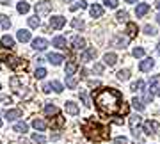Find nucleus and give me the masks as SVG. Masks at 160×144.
<instances>
[{"mask_svg":"<svg viewBox=\"0 0 160 144\" xmlns=\"http://www.w3.org/2000/svg\"><path fill=\"white\" fill-rule=\"evenodd\" d=\"M94 105L96 109L102 112L103 116H123L128 112V107L123 102V94L114 87H102L92 94Z\"/></svg>","mask_w":160,"mask_h":144,"instance_id":"1","label":"nucleus"},{"mask_svg":"<svg viewBox=\"0 0 160 144\" xmlns=\"http://www.w3.org/2000/svg\"><path fill=\"white\" fill-rule=\"evenodd\" d=\"M82 132L86 133V137L91 139L92 142H102L105 139H109V128L96 123L94 119H87L82 125Z\"/></svg>","mask_w":160,"mask_h":144,"instance_id":"2","label":"nucleus"},{"mask_svg":"<svg viewBox=\"0 0 160 144\" xmlns=\"http://www.w3.org/2000/svg\"><path fill=\"white\" fill-rule=\"evenodd\" d=\"M141 125H142V117L139 114H133L130 117V130H132V133L137 137L139 133H141Z\"/></svg>","mask_w":160,"mask_h":144,"instance_id":"3","label":"nucleus"},{"mask_svg":"<svg viewBox=\"0 0 160 144\" xmlns=\"http://www.w3.org/2000/svg\"><path fill=\"white\" fill-rule=\"evenodd\" d=\"M34 9H36V14H38V16H46V14L52 11V2H46V0L38 2L34 6Z\"/></svg>","mask_w":160,"mask_h":144,"instance_id":"4","label":"nucleus"},{"mask_svg":"<svg viewBox=\"0 0 160 144\" xmlns=\"http://www.w3.org/2000/svg\"><path fill=\"white\" fill-rule=\"evenodd\" d=\"M66 25V18L64 16H52L50 18V27L53 30H61Z\"/></svg>","mask_w":160,"mask_h":144,"instance_id":"5","label":"nucleus"},{"mask_svg":"<svg viewBox=\"0 0 160 144\" xmlns=\"http://www.w3.org/2000/svg\"><path fill=\"white\" fill-rule=\"evenodd\" d=\"M4 61H6V62L9 64L12 69L27 68V62H25V61H22V59H16V57H4Z\"/></svg>","mask_w":160,"mask_h":144,"instance_id":"6","label":"nucleus"},{"mask_svg":"<svg viewBox=\"0 0 160 144\" xmlns=\"http://www.w3.org/2000/svg\"><path fill=\"white\" fill-rule=\"evenodd\" d=\"M157 128H158V123L151 121V119L142 123V130H144V133H146V135H153V133L157 132Z\"/></svg>","mask_w":160,"mask_h":144,"instance_id":"7","label":"nucleus"},{"mask_svg":"<svg viewBox=\"0 0 160 144\" xmlns=\"http://www.w3.org/2000/svg\"><path fill=\"white\" fill-rule=\"evenodd\" d=\"M32 48L38 50V52H43V50L48 48V41H46L45 37H36V39L32 41Z\"/></svg>","mask_w":160,"mask_h":144,"instance_id":"8","label":"nucleus"},{"mask_svg":"<svg viewBox=\"0 0 160 144\" xmlns=\"http://www.w3.org/2000/svg\"><path fill=\"white\" fill-rule=\"evenodd\" d=\"M4 117H6L7 121H16L18 117H22V110L20 109H7Z\"/></svg>","mask_w":160,"mask_h":144,"instance_id":"9","label":"nucleus"},{"mask_svg":"<svg viewBox=\"0 0 160 144\" xmlns=\"http://www.w3.org/2000/svg\"><path fill=\"white\" fill-rule=\"evenodd\" d=\"M64 109H66V112H68L69 116H78V112H80L78 105L75 103V102H66V103H64Z\"/></svg>","mask_w":160,"mask_h":144,"instance_id":"10","label":"nucleus"},{"mask_svg":"<svg viewBox=\"0 0 160 144\" xmlns=\"http://www.w3.org/2000/svg\"><path fill=\"white\" fill-rule=\"evenodd\" d=\"M110 45L116 46V48H126V45H128V37H121V36H116L114 39L110 41Z\"/></svg>","mask_w":160,"mask_h":144,"instance_id":"11","label":"nucleus"},{"mask_svg":"<svg viewBox=\"0 0 160 144\" xmlns=\"http://www.w3.org/2000/svg\"><path fill=\"white\" fill-rule=\"evenodd\" d=\"M153 66H155V61L151 57H148V59H144L142 62L139 64V69H141V71H151Z\"/></svg>","mask_w":160,"mask_h":144,"instance_id":"12","label":"nucleus"},{"mask_svg":"<svg viewBox=\"0 0 160 144\" xmlns=\"http://www.w3.org/2000/svg\"><path fill=\"white\" fill-rule=\"evenodd\" d=\"M71 45H73L75 50H84V48H86V39L80 37V36H75L73 41H71Z\"/></svg>","mask_w":160,"mask_h":144,"instance_id":"13","label":"nucleus"},{"mask_svg":"<svg viewBox=\"0 0 160 144\" xmlns=\"http://www.w3.org/2000/svg\"><path fill=\"white\" fill-rule=\"evenodd\" d=\"M0 45H2V48H6V50H11L12 46H14V39H12L11 36H4L0 39Z\"/></svg>","mask_w":160,"mask_h":144,"instance_id":"14","label":"nucleus"},{"mask_svg":"<svg viewBox=\"0 0 160 144\" xmlns=\"http://www.w3.org/2000/svg\"><path fill=\"white\" fill-rule=\"evenodd\" d=\"M89 12H91L92 18H100L103 14V7L100 6V4H92V6L89 7Z\"/></svg>","mask_w":160,"mask_h":144,"instance_id":"15","label":"nucleus"},{"mask_svg":"<svg viewBox=\"0 0 160 144\" xmlns=\"http://www.w3.org/2000/svg\"><path fill=\"white\" fill-rule=\"evenodd\" d=\"M46 59H48V62H52L53 66H59V64L64 61L62 55H59V53H52V52L48 53V57H46Z\"/></svg>","mask_w":160,"mask_h":144,"instance_id":"16","label":"nucleus"},{"mask_svg":"<svg viewBox=\"0 0 160 144\" xmlns=\"http://www.w3.org/2000/svg\"><path fill=\"white\" fill-rule=\"evenodd\" d=\"M94 57H96V50H94V48H87L86 52L82 53V61H84V62H89V61H92Z\"/></svg>","mask_w":160,"mask_h":144,"instance_id":"17","label":"nucleus"},{"mask_svg":"<svg viewBox=\"0 0 160 144\" xmlns=\"http://www.w3.org/2000/svg\"><path fill=\"white\" fill-rule=\"evenodd\" d=\"M9 86L12 87V91L14 92H22V84H20V78L18 77H11V80H9Z\"/></svg>","mask_w":160,"mask_h":144,"instance_id":"18","label":"nucleus"},{"mask_svg":"<svg viewBox=\"0 0 160 144\" xmlns=\"http://www.w3.org/2000/svg\"><path fill=\"white\" fill-rule=\"evenodd\" d=\"M149 87H151V91L160 94V78L158 77H151V78H149Z\"/></svg>","mask_w":160,"mask_h":144,"instance_id":"19","label":"nucleus"},{"mask_svg":"<svg viewBox=\"0 0 160 144\" xmlns=\"http://www.w3.org/2000/svg\"><path fill=\"white\" fill-rule=\"evenodd\" d=\"M52 45L64 50V48H66V37H62V36H55V37L52 39Z\"/></svg>","mask_w":160,"mask_h":144,"instance_id":"20","label":"nucleus"},{"mask_svg":"<svg viewBox=\"0 0 160 144\" xmlns=\"http://www.w3.org/2000/svg\"><path fill=\"white\" fill-rule=\"evenodd\" d=\"M103 62L107 64V66H114V64L118 62L116 53H105V55H103Z\"/></svg>","mask_w":160,"mask_h":144,"instance_id":"21","label":"nucleus"},{"mask_svg":"<svg viewBox=\"0 0 160 144\" xmlns=\"http://www.w3.org/2000/svg\"><path fill=\"white\" fill-rule=\"evenodd\" d=\"M148 11H149V4H139V6L135 7V14H137V18L144 16Z\"/></svg>","mask_w":160,"mask_h":144,"instance_id":"22","label":"nucleus"},{"mask_svg":"<svg viewBox=\"0 0 160 144\" xmlns=\"http://www.w3.org/2000/svg\"><path fill=\"white\" fill-rule=\"evenodd\" d=\"M137 25L135 23H128L126 25V32H128V39H132V37H135L137 36Z\"/></svg>","mask_w":160,"mask_h":144,"instance_id":"23","label":"nucleus"},{"mask_svg":"<svg viewBox=\"0 0 160 144\" xmlns=\"http://www.w3.org/2000/svg\"><path fill=\"white\" fill-rule=\"evenodd\" d=\"M77 69H78V64L77 62H68L66 64V77H73Z\"/></svg>","mask_w":160,"mask_h":144,"instance_id":"24","label":"nucleus"},{"mask_svg":"<svg viewBox=\"0 0 160 144\" xmlns=\"http://www.w3.org/2000/svg\"><path fill=\"white\" fill-rule=\"evenodd\" d=\"M18 39L22 41V43H27V41H30V32H29V30H25V29L18 30Z\"/></svg>","mask_w":160,"mask_h":144,"instance_id":"25","label":"nucleus"},{"mask_svg":"<svg viewBox=\"0 0 160 144\" xmlns=\"http://www.w3.org/2000/svg\"><path fill=\"white\" fill-rule=\"evenodd\" d=\"M32 127H34L36 130L43 132V130H46V121H43V119H38V117H36L34 121H32Z\"/></svg>","mask_w":160,"mask_h":144,"instance_id":"26","label":"nucleus"},{"mask_svg":"<svg viewBox=\"0 0 160 144\" xmlns=\"http://www.w3.org/2000/svg\"><path fill=\"white\" fill-rule=\"evenodd\" d=\"M14 132H18V133H25L27 130H29V125L27 123H23V121H20V123H16L14 125V128H12Z\"/></svg>","mask_w":160,"mask_h":144,"instance_id":"27","label":"nucleus"},{"mask_svg":"<svg viewBox=\"0 0 160 144\" xmlns=\"http://www.w3.org/2000/svg\"><path fill=\"white\" fill-rule=\"evenodd\" d=\"M16 9H18V12H20V14H25V12H29V11H30V6L27 4V2L20 0V4H18Z\"/></svg>","mask_w":160,"mask_h":144,"instance_id":"28","label":"nucleus"},{"mask_svg":"<svg viewBox=\"0 0 160 144\" xmlns=\"http://www.w3.org/2000/svg\"><path fill=\"white\" fill-rule=\"evenodd\" d=\"M45 114L46 116H59V109L55 105H46L45 107Z\"/></svg>","mask_w":160,"mask_h":144,"instance_id":"29","label":"nucleus"},{"mask_svg":"<svg viewBox=\"0 0 160 144\" xmlns=\"http://www.w3.org/2000/svg\"><path fill=\"white\" fill-rule=\"evenodd\" d=\"M0 27H2V29H9V27H11V20H9V16L0 14Z\"/></svg>","mask_w":160,"mask_h":144,"instance_id":"30","label":"nucleus"},{"mask_svg":"<svg viewBox=\"0 0 160 144\" xmlns=\"http://www.w3.org/2000/svg\"><path fill=\"white\" fill-rule=\"evenodd\" d=\"M132 105H133V109L139 110V112H142L144 110V103L141 102V100H137V98H132Z\"/></svg>","mask_w":160,"mask_h":144,"instance_id":"31","label":"nucleus"},{"mask_svg":"<svg viewBox=\"0 0 160 144\" xmlns=\"http://www.w3.org/2000/svg\"><path fill=\"white\" fill-rule=\"evenodd\" d=\"M50 125H52L53 128H61V127L64 125V119L61 117V116H55V119H53V121L50 119Z\"/></svg>","mask_w":160,"mask_h":144,"instance_id":"32","label":"nucleus"},{"mask_svg":"<svg viewBox=\"0 0 160 144\" xmlns=\"http://www.w3.org/2000/svg\"><path fill=\"white\" fill-rule=\"evenodd\" d=\"M118 78H119V80H128V78H130V71H128V69H119V71H118Z\"/></svg>","mask_w":160,"mask_h":144,"instance_id":"33","label":"nucleus"},{"mask_svg":"<svg viewBox=\"0 0 160 144\" xmlns=\"http://www.w3.org/2000/svg\"><path fill=\"white\" fill-rule=\"evenodd\" d=\"M66 86H68L69 89H75V87L78 86V82H77V78H73V77H66Z\"/></svg>","mask_w":160,"mask_h":144,"instance_id":"34","label":"nucleus"},{"mask_svg":"<svg viewBox=\"0 0 160 144\" xmlns=\"http://www.w3.org/2000/svg\"><path fill=\"white\" fill-rule=\"evenodd\" d=\"M142 91H144V96H142L144 103H151V100H153V92L148 91V89H142Z\"/></svg>","mask_w":160,"mask_h":144,"instance_id":"35","label":"nucleus"},{"mask_svg":"<svg viewBox=\"0 0 160 144\" xmlns=\"http://www.w3.org/2000/svg\"><path fill=\"white\" fill-rule=\"evenodd\" d=\"M39 18H38V16H30L29 18V25H30V27H32V29H38V27H39Z\"/></svg>","mask_w":160,"mask_h":144,"instance_id":"36","label":"nucleus"},{"mask_svg":"<svg viewBox=\"0 0 160 144\" xmlns=\"http://www.w3.org/2000/svg\"><path fill=\"white\" fill-rule=\"evenodd\" d=\"M34 77L38 78V80L45 78V77H46V69L45 68H38V69H36V73H34Z\"/></svg>","mask_w":160,"mask_h":144,"instance_id":"37","label":"nucleus"},{"mask_svg":"<svg viewBox=\"0 0 160 144\" xmlns=\"http://www.w3.org/2000/svg\"><path fill=\"white\" fill-rule=\"evenodd\" d=\"M144 89V82L142 80H137L132 84V91H142Z\"/></svg>","mask_w":160,"mask_h":144,"instance_id":"38","label":"nucleus"},{"mask_svg":"<svg viewBox=\"0 0 160 144\" xmlns=\"http://www.w3.org/2000/svg\"><path fill=\"white\" fill-rule=\"evenodd\" d=\"M50 86H52V89H53L55 92H62V84H61V82L53 80V82H50Z\"/></svg>","mask_w":160,"mask_h":144,"instance_id":"39","label":"nucleus"},{"mask_svg":"<svg viewBox=\"0 0 160 144\" xmlns=\"http://www.w3.org/2000/svg\"><path fill=\"white\" fill-rule=\"evenodd\" d=\"M71 25H73V29H84L86 27V23L82 22V20H78V18H75L73 22H71Z\"/></svg>","mask_w":160,"mask_h":144,"instance_id":"40","label":"nucleus"},{"mask_svg":"<svg viewBox=\"0 0 160 144\" xmlns=\"http://www.w3.org/2000/svg\"><path fill=\"white\" fill-rule=\"evenodd\" d=\"M32 141L38 142V144H43L46 141V137H45V135H39V133H34V135H32Z\"/></svg>","mask_w":160,"mask_h":144,"instance_id":"41","label":"nucleus"},{"mask_svg":"<svg viewBox=\"0 0 160 144\" xmlns=\"http://www.w3.org/2000/svg\"><path fill=\"white\" fill-rule=\"evenodd\" d=\"M78 7H80V9H86V7H87V2H84V0H82V2H78V4H75V6H71L69 9H71V11H77Z\"/></svg>","mask_w":160,"mask_h":144,"instance_id":"42","label":"nucleus"},{"mask_svg":"<svg viewBox=\"0 0 160 144\" xmlns=\"http://www.w3.org/2000/svg\"><path fill=\"white\" fill-rule=\"evenodd\" d=\"M144 34L155 36V34H157V30H155V27H151V25H146V27H144Z\"/></svg>","mask_w":160,"mask_h":144,"instance_id":"43","label":"nucleus"},{"mask_svg":"<svg viewBox=\"0 0 160 144\" xmlns=\"http://www.w3.org/2000/svg\"><path fill=\"white\" fill-rule=\"evenodd\" d=\"M103 4L107 7H110V9H116V7H118V0H105Z\"/></svg>","mask_w":160,"mask_h":144,"instance_id":"44","label":"nucleus"},{"mask_svg":"<svg viewBox=\"0 0 160 144\" xmlns=\"http://www.w3.org/2000/svg\"><path fill=\"white\" fill-rule=\"evenodd\" d=\"M133 57H142L144 55V48H133Z\"/></svg>","mask_w":160,"mask_h":144,"instance_id":"45","label":"nucleus"},{"mask_svg":"<svg viewBox=\"0 0 160 144\" xmlns=\"http://www.w3.org/2000/svg\"><path fill=\"white\" fill-rule=\"evenodd\" d=\"M114 144H128V141H126L125 137H116L114 139Z\"/></svg>","mask_w":160,"mask_h":144,"instance_id":"46","label":"nucleus"},{"mask_svg":"<svg viewBox=\"0 0 160 144\" xmlns=\"http://www.w3.org/2000/svg\"><path fill=\"white\" fill-rule=\"evenodd\" d=\"M126 16H128V12H126V11H119V12H118V18H119V20H125Z\"/></svg>","mask_w":160,"mask_h":144,"instance_id":"47","label":"nucleus"},{"mask_svg":"<svg viewBox=\"0 0 160 144\" xmlns=\"http://www.w3.org/2000/svg\"><path fill=\"white\" fill-rule=\"evenodd\" d=\"M94 71H96V73H102V71H103V66H102V64H96V66H94Z\"/></svg>","mask_w":160,"mask_h":144,"instance_id":"48","label":"nucleus"},{"mask_svg":"<svg viewBox=\"0 0 160 144\" xmlns=\"http://www.w3.org/2000/svg\"><path fill=\"white\" fill-rule=\"evenodd\" d=\"M43 91H45V92H50V91H52V86H50V84H45V86H43Z\"/></svg>","mask_w":160,"mask_h":144,"instance_id":"49","label":"nucleus"},{"mask_svg":"<svg viewBox=\"0 0 160 144\" xmlns=\"http://www.w3.org/2000/svg\"><path fill=\"white\" fill-rule=\"evenodd\" d=\"M0 4H4V6H9V4H11V0H0Z\"/></svg>","mask_w":160,"mask_h":144,"instance_id":"50","label":"nucleus"},{"mask_svg":"<svg viewBox=\"0 0 160 144\" xmlns=\"http://www.w3.org/2000/svg\"><path fill=\"white\" fill-rule=\"evenodd\" d=\"M155 6H157V7L160 9V0H157V2H155Z\"/></svg>","mask_w":160,"mask_h":144,"instance_id":"51","label":"nucleus"},{"mask_svg":"<svg viewBox=\"0 0 160 144\" xmlns=\"http://www.w3.org/2000/svg\"><path fill=\"white\" fill-rule=\"evenodd\" d=\"M126 2H128V4H135V2H137V0H126Z\"/></svg>","mask_w":160,"mask_h":144,"instance_id":"52","label":"nucleus"},{"mask_svg":"<svg viewBox=\"0 0 160 144\" xmlns=\"http://www.w3.org/2000/svg\"><path fill=\"white\" fill-rule=\"evenodd\" d=\"M157 22H158V25H160V12H158V16H157Z\"/></svg>","mask_w":160,"mask_h":144,"instance_id":"53","label":"nucleus"},{"mask_svg":"<svg viewBox=\"0 0 160 144\" xmlns=\"http://www.w3.org/2000/svg\"><path fill=\"white\" fill-rule=\"evenodd\" d=\"M157 50H158V53H160V45H158V48H157Z\"/></svg>","mask_w":160,"mask_h":144,"instance_id":"54","label":"nucleus"},{"mask_svg":"<svg viewBox=\"0 0 160 144\" xmlns=\"http://www.w3.org/2000/svg\"><path fill=\"white\" fill-rule=\"evenodd\" d=\"M0 127H2V119H0Z\"/></svg>","mask_w":160,"mask_h":144,"instance_id":"55","label":"nucleus"}]
</instances>
